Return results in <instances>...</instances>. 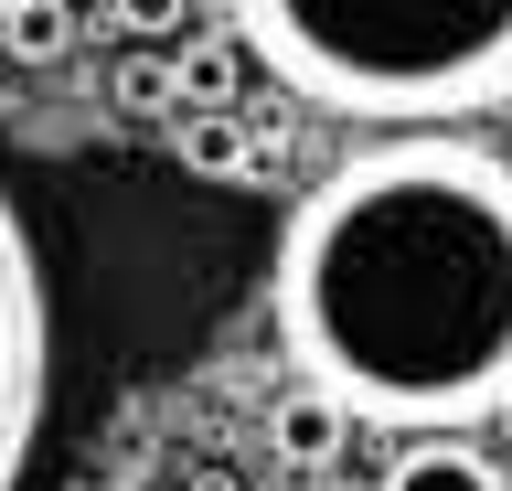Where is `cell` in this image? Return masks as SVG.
Returning a JSON list of instances; mask_svg holds the SVG:
<instances>
[{
	"mask_svg": "<svg viewBox=\"0 0 512 491\" xmlns=\"http://www.w3.org/2000/svg\"><path fill=\"white\" fill-rule=\"evenodd\" d=\"M256 75L352 129H459L512 107V0H224Z\"/></svg>",
	"mask_w": 512,
	"mask_h": 491,
	"instance_id": "cell-2",
	"label": "cell"
},
{
	"mask_svg": "<svg viewBox=\"0 0 512 491\" xmlns=\"http://www.w3.org/2000/svg\"><path fill=\"white\" fill-rule=\"evenodd\" d=\"M267 438H278V459H288V470H320V459H342L352 417H342V406H331V395L288 385V395H278V417H267Z\"/></svg>",
	"mask_w": 512,
	"mask_h": 491,
	"instance_id": "cell-7",
	"label": "cell"
},
{
	"mask_svg": "<svg viewBox=\"0 0 512 491\" xmlns=\"http://www.w3.org/2000/svg\"><path fill=\"white\" fill-rule=\"evenodd\" d=\"M384 491H502V470H491L470 438H406L395 470H384Z\"/></svg>",
	"mask_w": 512,
	"mask_h": 491,
	"instance_id": "cell-6",
	"label": "cell"
},
{
	"mask_svg": "<svg viewBox=\"0 0 512 491\" xmlns=\"http://www.w3.org/2000/svg\"><path fill=\"white\" fill-rule=\"evenodd\" d=\"M235 86H246V43H235V33L171 43V118H192V107H235Z\"/></svg>",
	"mask_w": 512,
	"mask_h": 491,
	"instance_id": "cell-5",
	"label": "cell"
},
{
	"mask_svg": "<svg viewBox=\"0 0 512 491\" xmlns=\"http://www.w3.org/2000/svg\"><path fill=\"white\" fill-rule=\"evenodd\" d=\"M0 54L11 65H64L75 54V11L64 0H0Z\"/></svg>",
	"mask_w": 512,
	"mask_h": 491,
	"instance_id": "cell-8",
	"label": "cell"
},
{
	"mask_svg": "<svg viewBox=\"0 0 512 491\" xmlns=\"http://www.w3.org/2000/svg\"><path fill=\"white\" fill-rule=\"evenodd\" d=\"M278 353L384 438H470L512 406V161L459 129L363 139L288 203Z\"/></svg>",
	"mask_w": 512,
	"mask_h": 491,
	"instance_id": "cell-1",
	"label": "cell"
},
{
	"mask_svg": "<svg viewBox=\"0 0 512 491\" xmlns=\"http://www.w3.org/2000/svg\"><path fill=\"white\" fill-rule=\"evenodd\" d=\"M107 22L128 43H171V33H192V0H107Z\"/></svg>",
	"mask_w": 512,
	"mask_h": 491,
	"instance_id": "cell-10",
	"label": "cell"
},
{
	"mask_svg": "<svg viewBox=\"0 0 512 491\" xmlns=\"http://www.w3.org/2000/svg\"><path fill=\"white\" fill-rule=\"evenodd\" d=\"M118 107L128 118H171V54H128L118 65Z\"/></svg>",
	"mask_w": 512,
	"mask_h": 491,
	"instance_id": "cell-9",
	"label": "cell"
},
{
	"mask_svg": "<svg viewBox=\"0 0 512 491\" xmlns=\"http://www.w3.org/2000/svg\"><path fill=\"white\" fill-rule=\"evenodd\" d=\"M171 161H182L192 182H256V171H267V139H256L235 107H192V118H171Z\"/></svg>",
	"mask_w": 512,
	"mask_h": 491,
	"instance_id": "cell-4",
	"label": "cell"
},
{
	"mask_svg": "<svg viewBox=\"0 0 512 491\" xmlns=\"http://www.w3.org/2000/svg\"><path fill=\"white\" fill-rule=\"evenodd\" d=\"M43 406H54V289H43V246L22 203L0 193V491L32 481Z\"/></svg>",
	"mask_w": 512,
	"mask_h": 491,
	"instance_id": "cell-3",
	"label": "cell"
}]
</instances>
